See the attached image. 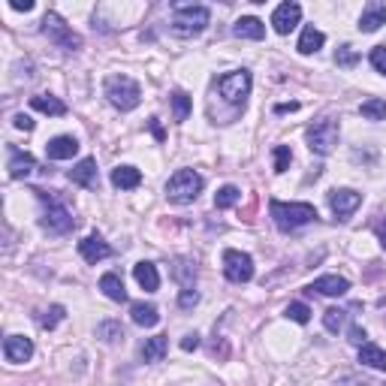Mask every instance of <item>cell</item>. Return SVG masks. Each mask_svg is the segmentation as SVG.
<instances>
[{
    "mask_svg": "<svg viewBox=\"0 0 386 386\" xmlns=\"http://www.w3.org/2000/svg\"><path fill=\"white\" fill-rule=\"evenodd\" d=\"M344 320H347V311H341V308H329L323 314V326H326V332H332V335L341 332Z\"/></svg>",
    "mask_w": 386,
    "mask_h": 386,
    "instance_id": "d6a6232c",
    "label": "cell"
},
{
    "mask_svg": "<svg viewBox=\"0 0 386 386\" xmlns=\"http://www.w3.org/2000/svg\"><path fill=\"white\" fill-rule=\"evenodd\" d=\"M197 347H199V335L197 332H190V335L181 338V350H187V353H190V350H197Z\"/></svg>",
    "mask_w": 386,
    "mask_h": 386,
    "instance_id": "ab89813d",
    "label": "cell"
},
{
    "mask_svg": "<svg viewBox=\"0 0 386 386\" xmlns=\"http://www.w3.org/2000/svg\"><path fill=\"white\" fill-rule=\"evenodd\" d=\"M202 185H206V181H202L197 169H178V172L166 181V197H169V202L185 206V202H193L199 197Z\"/></svg>",
    "mask_w": 386,
    "mask_h": 386,
    "instance_id": "5b68a950",
    "label": "cell"
},
{
    "mask_svg": "<svg viewBox=\"0 0 386 386\" xmlns=\"http://www.w3.org/2000/svg\"><path fill=\"white\" fill-rule=\"evenodd\" d=\"M172 278L181 283V287H193V281H197V263H193L190 257H178L175 266H172Z\"/></svg>",
    "mask_w": 386,
    "mask_h": 386,
    "instance_id": "484cf974",
    "label": "cell"
},
{
    "mask_svg": "<svg viewBox=\"0 0 386 386\" xmlns=\"http://www.w3.org/2000/svg\"><path fill=\"white\" fill-rule=\"evenodd\" d=\"M380 25H386V4H380V0H371V4L362 9V16H359V30L362 33H374Z\"/></svg>",
    "mask_w": 386,
    "mask_h": 386,
    "instance_id": "2e32d148",
    "label": "cell"
},
{
    "mask_svg": "<svg viewBox=\"0 0 386 386\" xmlns=\"http://www.w3.org/2000/svg\"><path fill=\"white\" fill-rule=\"evenodd\" d=\"M4 356H6V362L21 365V362H28L33 356V341L25 338V335H9L4 341Z\"/></svg>",
    "mask_w": 386,
    "mask_h": 386,
    "instance_id": "5bb4252c",
    "label": "cell"
},
{
    "mask_svg": "<svg viewBox=\"0 0 386 386\" xmlns=\"http://www.w3.org/2000/svg\"><path fill=\"white\" fill-rule=\"evenodd\" d=\"M9 6H13L16 13H30V9H33L30 0H25V4H21V0H13V4H9Z\"/></svg>",
    "mask_w": 386,
    "mask_h": 386,
    "instance_id": "ee69618b",
    "label": "cell"
},
{
    "mask_svg": "<svg viewBox=\"0 0 386 386\" xmlns=\"http://www.w3.org/2000/svg\"><path fill=\"white\" fill-rule=\"evenodd\" d=\"M211 13L209 6H193V4H175L172 9V30L178 37H197L209 28Z\"/></svg>",
    "mask_w": 386,
    "mask_h": 386,
    "instance_id": "3957f363",
    "label": "cell"
},
{
    "mask_svg": "<svg viewBox=\"0 0 386 386\" xmlns=\"http://www.w3.org/2000/svg\"><path fill=\"white\" fill-rule=\"evenodd\" d=\"M78 254H82L85 263L97 266L100 259L112 257V247H109V242H103V235H88V238H82V242H78Z\"/></svg>",
    "mask_w": 386,
    "mask_h": 386,
    "instance_id": "4fadbf2b",
    "label": "cell"
},
{
    "mask_svg": "<svg viewBox=\"0 0 386 386\" xmlns=\"http://www.w3.org/2000/svg\"><path fill=\"white\" fill-rule=\"evenodd\" d=\"M335 64L338 66H344V70H350V66H356L359 64V52L353 49V45H338V49H335Z\"/></svg>",
    "mask_w": 386,
    "mask_h": 386,
    "instance_id": "1f68e13d",
    "label": "cell"
},
{
    "mask_svg": "<svg viewBox=\"0 0 386 386\" xmlns=\"http://www.w3.org/2000/svg\"><path fill=\"white\" fill-rule=\"evenodd\" d=\"M338 136H341V130H338L335 121H329V118L326 121H317V124H311V127H308V148L314 154L326 157V154L335 151Z\"/></svg>",
    "mask_w": 386,
    "mask_h": 386,
    "instance_id": "ba28073f",
    "label": "cell"
},
{
    "mask_svg": "<svg viewBox=\"0 0 386 386\" xmlns=\"http://www.w3.org/2000/svg\"><path fill=\"white\" fill-rule=\"evenodd\" d=\"M269 211H271V221L281 233H293L299 226L317 221V209L311 202H281V199H271L269 202Z\"/></svg>",
    "mask_w": 386,
    "mask_h": 386,
    "instance_id": "7a4b0ae2",
    "label": "cell"
},
{
    "mask_svg": "<svg viewBox=\"0 0 386 386\" xmlns=\"http://www.w3.org/2000/svg\"><path fill=\"white\" fill-rule=\"evenodd\" d=\"M359 362L374 371H386V350L378 344H362L359 347Z\"/></svg>",
    "mask_w": 386,
    "mask_h": 386,
    "instance_id": "d4e9b609",
    "label": "cell"
},
{
    "mask_svg": "<svg viewBox=\"0 0 386 386\" xmlns=\"http://www.w3.org/2000/svg\"><path fill=\"white\" fill-rule=\"evenodd\" d=\"M299 18H302V6L287 0V4H281L275 13H271V28H275L278 33H290L299 25Z\"/></svg>",
    "mask_w": 386,
    "mask_h": 386,
    "instance_id": "8fae6325",
    "label": "cell"
},
{
    "mask_svg": "<svg viewBox=\"0 0 386 386\" xmlns=\"http://www.w3.org/2000/svg\"><path fill=\"white\" fill-rule=\"evenodd\" d=\"M308 290L311 293L317 290L320 296H344V293L350 290V281L347 278H338V275H323V278H317Z\"/></svg>",
    "mask_w": 386,
    "mask_h": 386,
    "instance_id": "e0dca14e",
    "label": "cell"
},
{
    "mask_svg": "<svg viewBox=\"0 0 386 386\" xmlns=\"http://www.w3.org/2000/svg\"><path fill=\"white\" fill-rule=\"evenodd\" d=\"M33 193H37V199L42 202V230H49L52 235H64V233H70L76 221H73V211L70 206L58 197V190H40V187H33Z\"/></svg>",
    "mask_w": 386,
    "mask_h": 386,
    "instance_id": "6da1fadb",
    "label": "cell"
},
{
    "mask_svg": "<svg viewBox=\"0 0 386 386\" xmlns=\"http://www.w3.org/2000/svg\"><path fill=\"white\" fill-rule=\"evenodd\" d=\"M70 181L85 190H97L100 185V175H97V160L94 157H85V160H78L73 169H70Z\"/></svg>",
    "mask_w": 386,
    "mask_h": 386,
    "instance_id": "7c38bea8",
    "label": "cell"
},
{
    "mask_svg": "<svg viewBox=\"0 0 386 386\" xmlns=\"http://www.w3.org/2000/svg\"><path fill=\"white\" fill-rule=\"evenodd\" d=\"M30 109L42 112V115H52V118L66 115V103H64V100H58V97H52V94H37V97H30Z\"/></svg>",
    "mask_w": 386,
    "mask_h": 386,
    "instance_id": "ffe728a7",
    "label": "cell"
},
{
    "mask_svg": "<svg viewBox=\"0 0 386 386\" xmlns=\"http://www.w3.org/2000/svg\"><path fill=\"white\" fill-rule=\"evenodd\" d=\"M172 112H175V121L181 124V121H187V115H190V97L185 94V90H175L172 97Z\"/></svg>",
    "mask_w": 386,
    "mask_h": 386,
    "instance_id": "836d02e7",
    "label": "cell"
},
{
    "mask_svg": "<svg viewBox=\"0 0 386 386\" xmlns=\"http://www.w3.org/2000/svg\"><path fill=\"white\" fill-rule=\"evenodd\" d=\"M78 154V142L73 136H54L52 142H45V157L49 160H70Z\"/></svg>",
    "mask_w": 386,
    "mask_h": 386,
    "instance_id": "9a60e30c",
    "label": "cell"
},
{
    "mask_svg": "<svg viewBox=\"0 0 386 386\" xmlns=\"http://www.w3.org/2000/svg\"><path fill=\"white\" fill-rule=\"evenodd\" d=\"M233 33H235V37H242V40H263L266 37V25L259 18H254V16H245V18H238L233 25Z\"/></svg>",
    "mask_w": 386,
    "mask_h": 386,
    "instance_id": "44dd1931",
    "label": "cell"
},
{
    "mask_svg": "<svg viewBox=\"0 0 386 386\" xmlns=\"http://www.w3.org/2000/svg\"><path fill=\"white\" fill-rule=\"evenodd\" d=\"M290 163H293V151L287 145H278L275 148V172H287Z\"/></svg>",
    "mask_w": 386,
    "mask_h": 386,
    "instance_id": "8d00e7d4",
    "label": "cell"
},
{
    "mask_svg": "<svg viewBox=\"0 0 386 386\" xmlns=\"http://www.w3.org/2000/svg\"><path fill=\"white\" fill-rule=\"evenodd\" d=\"M42 33L49 37V42H54L64 52H78L82 49V37L66 25V21L58 13H45L42 16Z\"/></svg>",
    "mask_w": 386,
    "mask_h": 386,
    "instance_id": "8992f818",
    "label": "cell"
},
{
    "mask_svg": "<svg viewBox=\"0 0 386 386\" xmlns=\"http://www.w3.org/2000/svg\"><path fill=\"white\" fill-rule=\"evenodd\" d=\"M166 350H169V338L166 335H154V338H148V341L139 347V359L142 362H160L166 356Z\"/></svg>",
    "mask_w": 386,
    "mask_h": 386,
    "instance_id": "603a6c76",
    "label": "cell"
},
{
    "mask_svg": "<svg viewBox=\"0 0 386 386\" xmlns=\"http://www.w3.org/2000/svg\"><path fill=\"white\" fill-rule=\"evenodd\" d=\"M283 314H287V320L302 323V326L311 320V308H308L305 302H290V305H287V311H283Z\"/></svg>",
    "mask_w": 386,
    "mask_h": 386,
    "instance_id": "e575fe53",
    "label": "cell"
},
{
    "mask_svg": "<svg viewBox=\"0 0 386 386\" xmlns=\"http://www.w3.org/2000/svg\"><path fill=\"white\" fill-rule=\"evenodd\" d=\"M223 275L233 283H247L254 278V259L242 251H223Z\"/></svg>",
    "mask_w": 386,
    "mask_h": 386,
    "instance_id": "9c48e42d",
    "label": "cell"
},
{
    "mask_svg": "<svg viewBox=\"0 0 386 386\" xmlns=\"http://www.w3.org/2000/svg\"><path fill=\"white\" fill-rule=\"evenodd\" d=\"M296 109H299V103H278L275 106L278 115H287V112H296Z\"/></svg>",
    "mask_w": 386,
    "mask_h": 386,
    "instance_id": "f6af8a7d",
    "label": "cell"
},
{
    "mask_svg": "<svg viewBox=\"0 0 386 386\" xmlns=\"http://www.w3.org/2000/svg\"><path fill=\"white\" fill-rule=\"evenodd\" d=\"M33 169H37V160L28 151L9 148V178H28Z\"/></svg>",
    "mask_w": 386,
    "mask_h": 386,
    "instance_id": "ac0fdd59",
    "label": "cell"
},
{
    "mask_svg": "<svg viewBox=\"0 0 386 386\" xmlns=\"http://www.w3.org/2000/svg\"><path fill=\"white\" fill-rule=\"evenodd\" d=\"M148 127H151V133L157 136V142H163V139H166V133H163V127H160V121H157V118L148 121Z\"/></svg>",
    "mask_w": 386,
    "mask_h": 386,
    "instance_id": "7bdbcfd3",
    "label": "cell"
},
{
    "mask_svg": "<svg viewBox=\"0 0 386 386\" xmlns=\"http://www.w3.org/2000/svg\"><path fill=\"white\" fill-rule=\"evenodd\" d=\"M13 124L18 130H33V121H30V115H16L13 118Z\"/></svg>",
    "mask_w": 386,
    "mask_h": 386,
    "instance_id": "b9f144b4",
    "label": "cell"
},
{
    "mask_svg": "<svg viewBox=\"0 0 386 386\" xmlns=\"http://www.w3.org/2000/svg\"><path fill=\"white\" fill-rule=\"evenodd\" d=\"M359 112H362V118H368V121H386V100L371 97L359 106Z\"/></svg>",
    "mask_w": 386,
    "mask_h": 386,
    "instance_id": "f546056e",
    "label": "cell"
},
{
    "mask_svg": "<svg viewBox=\"0 0 386 386\" xmlns=\"http://www.w3.org/2000/svg\"><path fill=\"white\" fill-rule=\"evenodd\" d=\"M197 305H199V293L193 290V287H187V290L178 293V308H181V311H190V308H197Z\"/></svg>",
    "mask_w": 386,
    "mask_h": 386,
    "instance_id": "74e56055",
    "label": "cell"
},
{
    "mask_svg": "<svg viewBox=\"0 0 386 386\" xmlns=\"http://www.w3.org/2000/svg\"><path fill=\"white\" fill-rule=\"evenodd\" d=\"M371 66L378 73L386 76V45H378V49H371Z\"/></svg>",
    "mask_w": 386,
    "mask_h": 386,
    "instance_id": "f35d334b",
    "label": "cell"
},
{
    "mask_svg": "<svg viewBox=\"0 0 386 386\" xmlns=\"http://www.w3.org/2000/svg\"><path fill=\"white\" fill-rule=\"evenodd\" d=\"M329 206H332V214H335L338 221H347L350 214H353V211L362 206V193L347 190V187L329 190Z\"/></svg>",
    "mask_w": 386,
    "mask_h": 386,
    "instance_id": "30bf717a",
    "label": "cell"
},
{
    "mask_svg": "<svg viewBox=\"0 0 386 386\" xmlns=\"http://www.w3.org/2000/svg\"><path fill=\"white\" fill-rule=\"evenodd\" d=\"M112 185L118 190H133L142 185V172L136 166H115L112 169Z\"/></svg>",
    "mask_w": 386,
    "mask_h": 386,
    "instance_id": "7402d4cb",
    "label": "cell"
},
{
    "mask_svg": "<svg viewBox=\"0 0 386 386\" xmlns=\"http://www.w3.org/2000/svg\"><path fill=\"white\" fill-rule=\"evenodd\" d=\"M380 386H386V383H380Z\"/></svg>",
    "mask_w": 386,
    "mask_h": 386,
    "instance_id": "7dc6e473",
    "label": "cell"
},
{
    "mask_svg": "<svg viewBox=\"0 0 386 386\" xmlns=\"http://www.w3.org/2000/svg\"><path fill=\"white\" fill-rule=\"evenodd\" d=\"M100 290L106 293V299H112V302H127V290H124V281L118 278V275H103L100 278Z\"/></svg>",
    "mask_w": 386,
    "mask_h": 386,
    "instance_id": "4316f807",
    "label": "cell"
},
{
    "mask_svg": "<svg viewBox=\"0 0 386 386\" xmlns=\"http://www.w3.org/2000/svg\"><path fill=\"white\" fill-rule=\"evenodd\" d=\"M133 278H136V283H139L145 293H157V287H160V275H157L154 263H136L133 266Z\"/></svg>",
    "mask_w": 386,
    "mask_h": 386,
    "instance_id": "d6986e66",
    "label": "cell"
},
{
    "mask_svg": "<svg viewBox=\"0 0 386 386\" xmlns=\"http://www.w3.org/2000/svg\"><path fill=\"white\" fill-rule=\"evenodd\" d=\"M218 90H221V97L230 106L242 109L247 94H251V73H247V70H233V73L221 76L218 78Z\"/></svg>",
    "mask_w": 386,
    "mask_h": 386,
    "instance_id": "52a82bcc",
    "label": "cell"
},
{
    "mask_svg": "<svg viewBox=\"0 0 386 386\" xmlns=\"http://www.w3.org/2000/svg\"><path fill=\"white\" fill-rule=\"evenodd\" d=\"M106 97H109V103L121 112H133L142 103V90L130 76H109L106 78Z\"/></svg>",
    "mask_w": 386,
    "mask_h": 386,
    "instance_id": "277c9868",
    "label": "cell"
},
{
    "mask_svg": "<svg viewBox=\"0 0 386 386\" xmlns=\"http://www.w3.org/2000/svg\"><path fill=\"white\" fill-rule=\"evenodd\" d=\"M378 235H380V245L386 247V221H383V223H378Z\"/></svg>",
    "mask_w": 386,
    "mask_h": 386,
    "instance_id": "bcb514c9",
    "label": "cell"
},
{
    "mask_svg": "<svg viewBox=\"0 0 386 386\" xmlns=\"http://www.w3.org/2000/svg\"><path fill=\"white\" fill-rule=\"evenodd\" d=\"M238 199H242V190H238L235 185H226V187H221L218 193H214V209H233Z\"/></svg>",
    "mask_w": 386,
    "mask_h": 386,
    "instance_id": "4dcf8cb0",
    "label": "cell"
},
{
    "mask_svg": "<svg viewBox=\"0 0 386 386\" xmlns=\"http://www.w3.org/2000/svg\"><path fill=\"white\" fill-rule=\"evenodd\" d=\"M323 42H326V37L317 28H305L302 30V37H299V54H314V52H320L323 49Z\"/></svg>",
    "mask_w": 386,
    "mask_h": 386,
    "instance_id": "83f0119b",
    "label": "cell"
},
{
    "mask_svg": "<svg viewBox=\"0 0 386 386\" xmlns=\"http://www.w3.org/2000/svg\"><path fill=\"white\" fill-rule=\"evenodd\" d=\"M64 317H66V314H64L61 305H52V308H49V311H42V314L37 317V320H40L42 329H54V326H58V323L64 320Z\"/></svg>",
    "mask_w": 386,
    "mask_h": 386,
    "instance_id": "d590c367",
    "label": "cell"
},
{
    "mask_svg": "<svg viewBox=\"0 0 386 386\" xmlns=\"http://www.w3.org/2000/svg\"><path fill=\"white\" fill-rule=\"evenodd\" d=\"M350 341H353V344H365V329H362V326H350Z\"/></svg>",
    "mask_w": 386,
    "mask_h": 386,
    "instance_id": "60d3db41",
    "label": "cell"
},
{
    "mask_svg": "<svg viewBox=\"0 0 386 386\" xmlns=\"http://www.w3.org/2000/svg\"><path fill=\"white\" fill-rule=\"evenodd\" d=\"M130 320L136 326H142V329H151L160 323V311L154 308V305H145V302H136L133 308H130Z\"/></svg>",
    "mask_w": 386,
    "mask_h": 386,
    "instance_id": "cb8c5ba5",
    "label": "cell"
},
{
    "mask_svg": "<svg viewBox=\"0 0 386 386\" xmlns=\"http://www.w3.org/2000/svg\"><path fill=\"white\" fill-rule=\"evenodd\" d=\"M97 338H103L106 344H118V341L127 338V332H124L121 320H103V323L97 326Z\"/></svg>",
    "mask_w": 386,
    "mask_h": 386,
    "instance_id": "f1b7e54d",
    "label": "cell"
}]
</instances>
